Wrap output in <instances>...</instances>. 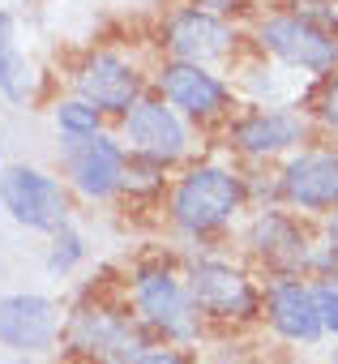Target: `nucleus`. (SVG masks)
Returning <instances> with one entry per match:
<instances>
[{"instance_id":"obj_1","label":"nucleus","mask_w":338,"mask_h":364,"mask_svg":"<svg viewBox=\"0 0 338 364\" xmlns=\"http://www.w3.org/2000/svg\"><path fill=\"white\" fill-rule=\"evenodd\" d=\"M249 202H253L249 176L236 163L206 159V163H189L176 176L172 193H167V219L180 236L206 240V236L227 232L249 210Z\"/></svg>"},{"instance_id":"obj_2","label":"nucleus","mask_w":338,"mask_h":364,"mask_svg":"<svg viewBox=\"0 0 338 364\" xmlns=\"http://www.w3.org/2000/svg\"><path fill=\"white\" fill-rule=\"evenodd\" d=\"M124 304L141 321V330L154 334V338H163L167 347H189V343L202 338L206 321L193 309L185 270L176 262H167V257H146V262H137L129 270Z\"/></svg>"},{"instance_id":"obj_3","label":"nucleus","mask_w":338,"mask_h":364,"mask_svg":"<svg viewBox=\"0 0 338 364\" xmlns=\"http://www.w3.org/2000/svg\"><path fill=\"white\" fill-rule=\"evenodd\" d=\"M185 283L193 296V309L206 326L244 330L261 321V283L231 257L202 253L185 266Z\"/></svg>"},{"instance_id":"obj_4","label":"nucleus","mask_w":338,"mask_h":364,"mask_svg":"<svg viewBox=\"0 0 338 364\" xmlns=\"http://www.w3.org/2000/svg\"><path fill=\"white\" fill-rule=\"evenodd\" d=\"M69 351L86 364H133L150 343V334L141 330V321L129 313V304H111V300H82L69 317H65V334Z\"/></svg>"},{"instance_id":"obj_5","label":"nucleus","mask_w":338,"mask_h":364,"mask_svg":"<svg viewBox=\"0 0 338 364\" xmlns=\"http://www.w3.org/2000/svg\"><path fill=\"white\" fill-rule=\"evenodd\" d=\"M274 202L321 223L338 210V141H312L274 171Z\"/></svg>"},{"instance_id":"obj_6","label":"nucleus","mask_w":338,"mask_h":364,"mask_svg":"<svg viewBox=\"0 0 338 364\" xmlns=\"http://www.w3.org/2000/svg\"><path fill=\"white\" fill-rule=\"evenodd\" d=\"M253 48L270 60H278L283 69L291 73H304L308 82H321L329 73H338V35L278 9V14H266L257 18L253 26Z\"/></svg>"},{"instance_id":"obj_7","label":"nucleus","mask_w":338,"mask_h":364,"mask_svg":"<svg viewBox=\"0 0 338 364\" xmlns=\"http://www.w3.org/2000/svg\"><path fill=\"white\" fill-rule=\"evenodd\" d=\"M312 116L304 107H274V103H253L249 112L231 116L223 124V141L227 150L244 154V159H287L304 146H312Z\"/></svg>"},{"instance_id":"obj_8","label":"nucleus","mask_w":338,"mask_h":364,"mask_svg":"<svg viewBox=\"0 0 338 364\" xmlns=\"http://www.w3.org/2000/svg\"><path fill=\"white\" fill-rule=\"evenodd\" d=\"M0 206L9 210V219L26 232L56 236L60 228L73 223L69 206V185L60 176L31 167V163H9L0 167Z\"/></svg>"},{"instance_id":"obj_9","label":"nucleus","mask_w":338,"mask_h":364,"mask_svg":"<svg viewBox=\"0 0 338 364\" xmlns=\"http://www.w3.org/2000/svg\"><path fill=\"white\" fill-rule=\"evenodd\" d=\"M321 245V228L287 206H261L244 223V249L270 274H308V262Z\"/></svg>"},{"instance_id":"obj_10","label":"nucleus","mask_w":338,"mask_h":364,"mask_svg":"<svg viewBox=\"0 0 338 364\" xmlns=\"http://www.w3.org/2000/svg\"><path fill=\"white\" fill-rule=\"evenodd\" d=\"M150 90L158 99H167L185 120H197V124H219V120L227 124L236 116V86L206 65L163 56L150 73Z\"/></svg>"},{"instance_id":"obj_11","label":"nucleus","mask_w":338,"mask_h":364,"mask_svg":"<svg viewBox=\"0 0 338 364\" xmlns=\"http://www.w3.org/2000/svg\"><path fill=\"white\" fill-rule=\"evenodd\" d=\"M120 141L133 159H146V163H158V167H176L180 159H189V120L158 99L154 90H146L124 116H120Z\"/></svg>"},{"instance_id":"obj_12","label":"nucleus","mask_w":338,"mask_h":364,"mask_svg":"<svg viewBox=\"0 0 338 364\" xmlns=\"http://www.w3.org/2000/svg\"><path fill=\"white\" fill-rule=\"evenodd\" d=\"M150 90V73L120 48H90L73 65V95L94 103L103 116H124Z\"/></svg>"},{"instance_id":"obj_13","label":"nucleus","mask_w":338,"mask_h":364,"mask_svg":"<svg viewBox=\"0 0 338 364\" xmlns=\"http://www.w3.org/2000/svg\"><path fill=\"white\" fill-rule=\"evenodd\" d=\"M158 48H163L167 60H189V65H206L210 69V65L236 60L240 31L227 18H219V14H206V9H193V5H176L158 26Z\"/></svg>"},{"instance_id":"obj_14","label":"nucleus","mask_w":338,"mask_h":364,"mask_svg":"<svg viewBox=\"0 0 338 364\" xmlns=\"http://www.w3.org/2000/svg\"><path fill=\"white\" fill-rule=\"evenodd\" d=\"M60 171H65V185L77 198H86V202H111L116 193H124L129 150L111 133L65 137L60 141Z\"/></svg>"},{"instance_id":"obj_15","label":"nucleus","mask_w":338,"mask_h":364,"mask_svg":"<svg viewBox=\"0 0 338 364\" xmlns=\"http://www.w3.org/2000/svg\"><path fill=\"white\" fill-rule=\"evenodd\" d=\"M261 321L287 347H321L325 343L317 291L304 274H270L261 283Z\"/></svg>"},{"instance_id":"obj_16","label":"nucleus","mask_w":338,"mask_h":364,"mask_svg":"<svg viewBox=\"0 0 338 364\" xmlns=\"http://www.w3.org/2000/svg\"><path fill=\"white\" fill-rule=\"evenodd\" d=\"M60 334H65V317L52 296L39 291L0 296V347H9L13 355H43L56 347Z\"/></svg>"},{"instance_id":"obj_17","label":"nucleus","mask_w":338,"mask_h":364,"mask_svg":"<svg viewBox=\"0 0 338 364\" xmlns=\"http://www.w3.org/2000/svg\"><path fill=\"white\" fill-rule=\"evenodd\" d=\"M0 95L9 103H26L35 95V69L18 48V22L9 9H0Z\"/></svg>"},{"instance_id":"obj_18","label":"nucleus","mask_w":338,"mask_h":364,"mask_svg":"<svg viewBox=\"0 0 338 364\" xmlns=\"http://www.w3.org/2000/svg\"><path fill=\"white\" fill-rule=\"evenodd\" d=\"M52 124H56L60 137H99V133H107V116L94 103L77 99V95L52 103Z\"/></svg>"},{"instance_id":"obj_19","label":"nucleus","mask_w":338,"mask_h":364,"mask_svg":"<svg viewBox=\"0 0 338 364\" xmlns=\"http://www.w3.org/2000/svg\"><path fill=\"white\" fill-rule=\"evenodd\" d=\"M304 112L312 116V124L329 137H338V73L312 82V95L304 99Z\"/></svg>"},{"instance_id":"obj_20","label":"nucleus","mask_w":338,"mask_h":364,"mask_svg":"<svg viewBox=\"0 0 338 364\" xmlns=\"http://www.w3.org/2000/svg\"><path fill=\"white\" fill-rule=\"evenodd\" d=\"M82 257H86V240H82V232H77L73 223L60 228V232L52 236V249H48V270H52V274H69Z\"/></svg>"},{"instance_id":"obj_21","label":"nucleus","mask_w":338,"mask_h":364,"mask_svg":"<svg viewBox=\"0 0 338 364\" xmlns=\"http://www.w3.org/2000/svg\"><path fill=\"white\" fill-rule=\"evenodd\" d=\"M312 291H317V313H321L325 338L338 347V283H312Z\"/></svg>"},{"instance_id":"obj_22","label":"nucleus","mask_w":338,"mask_h":364,"mask_svg":"<svg viewBox=\"0 0 338 364\" xmlns=\"http://www.w3.org/2000/svg\"><path fill=\"white\" fill-rule=\"evenodd\" d=\"M133 364H193V355L185 351V347H167V343H154V347H146Z\"/></svg>"},{"instance_id":"obj_23","label":"nucleus","mask_w":338,"mask_h":364,"mask_svg":"<svg viewBox=\"0 0 338 364\" xmlns=\"http://www.w3.org/2000/svg\"><path fill=\"white\" fill-rule=\"evenodd\" d=\"M193 9H206V14H219V18H227L231 22V14H240L249 0H189Z\"/></svg>"},{"instance_id":"obj_24","label":"nucleus","mask_w":338,"mask_h":364,"mask_svg":"<svg viewBox=\"0 0 338 364\" xmlns=\"http://www.w3.org/2000/svg\"><path fill=\"white\" fill-rule=\"evenodd\" d=\"M321 245L329 249V257L338 262V210L329 215V219H321Z\"/></svg>"},{"instance_id":"obj_25","label":"nucleus","mask_w":338,"mask_h":364,"mask_svg":"<svg viewBox=\"0 0 338 364\" xmlns=\"http://www.w3.org/2000/svg\"><path fill=\"white\" fill-rule=\"evenodd\" d=\"M325 364H338V347H334V351H329V355H325Z\"/></svg>"},{"instance_id":"obj_26","label":"nucleus","mask_w":338,"mask_h":364,"mask_svg":"<svg viewBox=\"0 0 338 364\" xmlns=\"http://www.w3.org/2000/svg\"><path fill=\"white\" fill-rule=\"evenodd\" d=\"M0 154H5V141H0Z\"/></svg>"}]
</instances>
